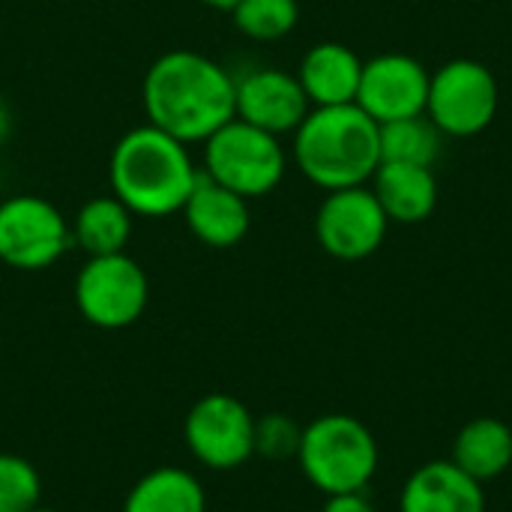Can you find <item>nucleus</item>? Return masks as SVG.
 Listing matches in <instances>:
<instances>
[{"label": "nucleus", "instance_id": "21", "mask_svg": "<svg viewBox=\"0 0 512 512\" xmlns=\"http://www.w3.org/2000/svg\"><path fill=\"white\" fill-rule=\"evenodd\" d=\"M234 24L240 33L258 42H273L288 36L297 27L300 3L297 0H240L234 9Z\"/></svg>", "mask_w": 512, "mask_h": 512}, {"label": "nucleus", "instance_id": "20", "mask_svg": "<svg viewBox=\"0 0 512 512\" xmlns=\"http://www.w3.org/2000/svg\"><path fill=\"white\" fill-rule=\"evenodd\" d=\"M441 129L426 117H405L381 123V162H408L432 168L441 156Z\"/></svg>", "mask_w": 512, "mask_h": 512}, {"label": "nucleus", "instance_id": "12", "mask_svg": "<svg viewBox=\"0 0 512 512\" xmlns=\"http://www.w3.org/2000/svg\"><path fill=\"white\" fill-rule=\"evenodd\" d=\"M309 105L297 75L282 69H255L237 81V117L270 135L297 132Z\"/></svg>", "mask_w": 512, "mask_h": 512}, {"label": "nucleus", "instance_id": "19", "mask_svg": "<svg viewBox=\"0 0 512 512\" xmlns=\"http://www.w3.org/2000/svg\"><path fill=\"white\" fill-rule=\"evenodd\" d=\"M129 237H132V210L114 195L87 201L75 216L72 240L87 252V258L117 255L126 249Z\"/></svg>", "mask_w": 512, "mask_h": 512}, {"label": "nucleus", "instance_id": "2", "mask_svg": "<svg viewBox=\"0 0 512 512\" xmlns=\"http://www.w3.org/2000/svg\"><path fill=\"white\" fill-rule=\"evenodd\" d=\"M108 180L114 198L132 213L159 219L183 210L201 171L192 165L189 144L147 123L117 141L108 162Z\"/></svg>", "mask_w": 512, "mask_h": 512}, {"label": "nucleus", "instance_id": "16", "mask_svg": "<svg viewBox=\"0 0 512 512\" xmlns=\"http://www.w3.org/2000/svg\"><path fill=\"white\" fill-rule=\"evenodd\" d=\"M369 189L375 192L387 219L399 225L426 222L438 207V177L426 165L381 162Z\"/></svg>", "mask_w": 512, "mask_h": 512}, {"label": "nucleus", "instance_id": "15", "mask_svg": "<svg viewBox=\"0 0 512 512\" xmlns=\"http://www.w3.org/2000/svg\"><path fill=\"white\" fill-rule=\"evenodd\" d=\"M363 60L342 42H318L306 51L297 81L315 108L357 102Z\"/></svg>", "mask_w": 512, "mask_h": 512}, {"label": "nucleus", "instance_id": "8", "mask_svg": "<svg viewBox=\"0 0 512 512\" xmlns=\"http://www.w3.org/2000/svg\"><path fill=\"white\" fill-rule=\"evenodd\" d=\"M183 444L198 465L234 471L255 456V417L228 393L201 396L183 420Z\"/></svg>", "mask_w": 512, "mask_h": 512}, {"label": "nucleus", "instance_id": "26", "mask_svg": "<svg viewBox=\"0 0 512 512\" xmlns=\"http://www.w3.org/2000/svg\"><path fill=\"white\" fill-rule=\"evenodd\" d=\"M204 3H207V6H216V9H228V12H231L240 0H204Z\"/></svg>", "mask_w": 512, "mask_h": 512}, {"label": "nucleus", "instance_id": "10", "mask_svg": "<svg viewBox=\"0 0 512 512\" xmlns=\"http://www.w3.org/2000/svg\"><path fill=\"white\" fill-rule=\"evenodd\" d=\"M387 213L369 186H348L330 192L315 216V237L321 249L339 261H363L375 255L387 237Z\"/></svg>", "mask_w": 512, "mask_h": 512}, {"label": "nucleus", "instance_id": "17", "mask_svg": "<svg viewBox=\"0 0 512 512\" xmlns=\"http://www.w3.org/2000/svg\"><path fill=\"white\" fill-rule=\"evenodd\" d=\"M123 512H207V495L192 471L162 465L129 489Z\"/></svg>", "mask_w": 512, "mask_h": 512}, {"label": "nucleus", "instance_id": "11", "mask_svg": "<svg viewBox=\"0 0 512 512\" xmlns=\"http://www.w3.org/2000/svg\"><path fill=\"white\" fill-rule=\"evenodd\" d=\"M429 69L411 54H378L363 63L357 105L381 126L405 117L426 114L429 102Z\"/></svg>", "mask_w": 512, "mask_h": 512}, {"label": "nucleus", "instance_id": "6", "mask_svg": "<svg viewBox=\"0 0 512 512\" xmlns=\"http://www.w3.org/2000/svg\"><path fill=\"white\" fill-rule=\"evenodd\" d=\"M501 90L492 69L480 60H450L429 78L426 117L453 138H471L492 126Z\"/></svg>", "mask_w": 512, "mask_h": 512}, {"label": "nucleus", "instance_id": "22", "mask_svg": "<svg viewBox=\"0 0 512 512\" xmlns=\"http://www.w3.org/2000/svg\"><path fill=\"white\" fill-rule=\"evenodd\" d=\"M42 501V477L24 456L0 453V512H30Z\"/></svg>", "mask_w": 512, "mask_h": 512}, {"label": "nucleus", "instance_id": "23", "mask_svg": "<svg viewBox=\"0 0 512 512\" xmlns=\"http://www.w3.org/2000/svg\"><path fill=\"white\" fill-rule=\"evenodd\" d=\"M300 435H303V429L291 417L267 414V417L255 420V453L264 459H273V462H282L291 456L297 459Z\"/></svg>", "mask_w": 512, "mask_h": 512}, {"label": "nucleus", "instance_id": "27", "mask_svg": "<svg viewBox=\"0 0 512 512\" xmlns=\"http://www.w3.org/2000/svg\"><path fill=\"white\" fill-rule=\"evenodd\" d=\"M30 512H57V510H48V507H36V510H30Z\"/></svg>", "mask_w": 512, "mask_h": 512}, {"label": "nucleus", "instance_id": "3", "mask_svg": "<svg viewBox=\"0 0 512 512\" xmlns=\"http://www.w3.org/2000/svg\"><path fill=\"white\" fill-rule=\"evenodd\" d=\"M294 159L327 192L366 186L381 165V126L357 102L312 108L294 132Z\"/></svg>", "mask_w": 512, "mask_h": 512}, {"label": "nucleus", "instance_id": "13", "mask_svg": "<svg viewBox=\"0 0 512 512\" xmlns=\"http://www.w3.org/2000/svg\"><path fill=\"white\" fill-rule=\"evenodd\" d=\"M402 512H486L483 483L468 477L453 459L417 468L399 498Z\"/></svg>", "mask_w": 512, "mask_h": 512}, {"label": "nucleus", "instance_id": "24", "mask_svg": "<svg viewBox=\"0 0 512 512\" xmlns=\"http://www.w3.org/2000/svg\"><path fill=\"white\" fill-rule=\"evenodd\" d=\"M321 512H375L372 501L363 492H348V495H327V504Z\"/></svg>", "mask_w": 512, "mask_h": 512}, {"label": "nucleus", "instance_id": "7", "mask_svg": "<svg viewBox=\"0 0 512 512\" xmlns=\"http://www.w3.org/2000/svg\"><path fill=\"white\" fill-rule=\"evenodd\" d=\"M147 300V273L126 252L87 258L75 279V306L81 318L99 330L132 327L144 315Z\"/></svg>", "mask_w": 512, "mask_h": 512}, {"label": "nucleus", "instance_id": "4", "mask_svg": "<svg viewBox=\"0 0 512 512\" xmlns=\"http://www.w3.org/2000/svg\"><path fill=\"white\" fill-rule=\"evenodd\" d=\"M297 462L324 495L363 492L378 471V441L357 417L324 414L303 426Z\"/></svg>", "mask_w": 512, "mask_h": 512}, {"label": "nucleus", "instance_id": "1", "mask_svg": "<svg viewBox=\"0 0 512 512\" xmlns=\"http://www.w3.org/2000/svg\"><path fill=\"white\" fill-rule=\"evenodd\" d=\"M150 123L183 144L207 141L237 117V81L198 51L162 54L144 78Z\"/></svg>", "mask_w": 512, "mask_h": 512}, {"label": "nucleus", "instance_id": "9", "mask_svg": "<svg viewBox=\"0 0 512 512\" xmlns=\"http://www.w3.org/2000/svg\"><path fill=\"white\" fill-rule=\"evenodd\" d=\"M72 246L63 213L39 195H15L0 204V261L15 270H45Z\"/></svg>", "mask_w": 512, "mask_h": 512}, {"label": "nucleus", "instance_id": "25", "mask_svg": "<svg viewBox=\"0 0 512 512\" xmlns=\"http://www.w3.org/2000/svg\"><path fill=\"white\" fill-rule=\"evenodd\" d=\"M6 135H9V114H6V105L0 102V147L6 141Z\"/></svg>", "mask_w": 512, "mask_h": 512}, {"label": "nucleus", "instance_id": "14", "mask_svg": "<svg viewBox=\"0 0 512 512\" xmlns=\"http://www.w3.org/2000/svg\"><path fill=\"white\" fill-rule=\"evenodd\" d=\"M180 213L186 216L189 231L204 246H213V249L237 246L249 234V222H252L246 198L219 186L204 171Z\"/></svg>", "mask_w": 512, "mask_h": 512}, {"label": "nucleus", "instance_id": "5", "mask_svg": "<svg viewBox=\"0 0 512 512\" xmlns=\"http://www.w3.org/2000/svg\"><path fill=\"white\" fill-rule=\"evenodd\" d=\"M204 174L246 201L273 192L285 177L279 135L234 117L204 141Z\"/></svg>", "mask_w": 512, "mask_h": 512}, {"label": "nucleus", "instance_id": "18", "mask_svg": "<svg viewBox=\"0 0 512 512\" xmlns=\"http://www.w3.org/2000/svg\"><path fill=\"white\" fill-rule=\"evenodd\" d=\"M453 462L480 483L501 477L512 465V429L495 417L471 420L456 435Z\"/></svg>", "mask_w": 512, "mask_h": 512}]
</instances>
